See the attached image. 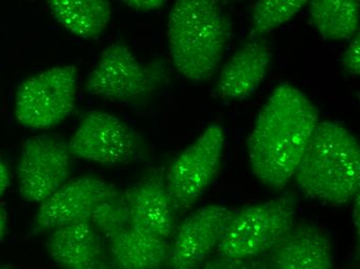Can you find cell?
Listing matches in <instances>:
<instances>
[{"instance_id":"6da1fadb","label":"cell","mask_w":360,"mask_h":269,"mask_svg":"<svg viewBox=\"0 0 360 269\" xmlns=\"http://www.w3.org/2000/svg\"><path fill=\"white\" fill-rule=\"evenodd\" d=\"M319 122L317 109L300 89L284 83L261 109L248 142L252 174L270 189L288 185Z\"/></svg>"},{"instance_id":"9c48e42d","label":"cell","mask_w":360,"mask_h":269,"mask_svg":"<svg viewBox=\"0 0 360 269\" xmlns=\"http://www.w3.org/2000/svg\"><path fill=\"white\" fill-rule=\"evenodd\" d=\"M72 157L98 165H127L137 159L139 141L117 116L91 111L83 117L69 143Z\"/></svg>"},{"instance_id":"9a60e30c","label":"cell","mask_w":360,"mask_h":269,"mask_svg":"<svg viewBox=\"0 0 360 269\" xmlns=\"http://www.w3.org/2000/svg\"><path fill=\"white\" fill-rule=\"evenodd\" d=\"M102 237L90 223L67 225L52 230L48 240V251L60 268H108L110 264Z\"/></svg>"},{"instance_id":"ba28073f","label":"cell","mask_w":360,"mask_h":269,"mask_svg":"<svg viewBox=\"0 0 360 269\" xmlns=\"http://www.w3.org/2000/svg\"><path fill=\"white\" fill-rule=\"evenodd\" d=\"M69 145L50 135L28 138L21 148L18 169L20 196L41 203L69 181L72 170Z\"/></svg>"},{"instance_id":"ffe728a7","label":"cell","mask_w":360,"mask_h":269,"mask_svg":"<svg viewBox=\"0 0 360 269\" xmlns=\"http://www.w3.org/2000/svg\"><path fill=\"white\" fill-rule=\"evenodd\" d=\"M309 0H258L252 14L251 38H259L287 23Z\"/></svg>"},{"instance_id":"2e32d148","label":"cell","mask_w":360,"mask_h":269,"mask_svg":"<svg viewBox=\"0 0 360 269\" xmlns=\"http://www.w3.org/2000/svg\"><path fill=\"white\" fill-rule=\"evenodd\" d=\"M111 264L122 269H157L168 265L170 244L135 227H127L109 240Z\"/></svg>"},{"instance_id":"5b68a950","label":"cell","mask_w":360,"mask_h":269,"mask_svg":"<svg viewBox=\"0 0 360 269\" xmlns=\"http://www.w3.org/2000/svg\"><path fill=\"white\" fill-rule=\"evenodd\" d=\"M78 72L72 65H57L26 79L15 98V116L24 128L47 130L74 111Z\"/></svg>"},{"instance_id":"277c9868","label":"cell","mask_w":360,"mask_h":269,"mask_svg":"<svg viewBox=\"0 0 360 269\" xmlns=\"http://www.w3.org/2000/svg\"><path fill=\"white\" fill-rule=\"evenodd\" d=\"M296 201L290 196L256 203L235 211L217 248V256L257 259L295 223Z\"/></svg>"},{"instance_id":"44dd1931","label":"cell","mask_w":360,"mask_h":269,"mask_svg":"<svg viewBox=\"0 0 360 269\" xmlns=\"http://www.w3.org/2000/svg\"><path fill=\"white\" fill-rule=\"evenodd\" d=\"M204 268L217 269H257L260 268L258 259H236V258H224L217 256L210 260H205Z\"/></svg>"},{"instance_id":"3957f363","label":"cell","mask_w":360,"mask_h":269,"mask_svg":"<svg viewBox=\"0 0 360 269\" xmlns=\"http://www.w3.org/2000/svg\"><path fill=\"white\" fill-rule=\"evenodd\" d=\"M231 36L221 0H176L168 18L171 58L180 75L204 82L216 73Z\"/></svg>"},{"instance_id":"603a6c76","label":"cell","mask_w":360,"mask_h":269,"mask_svg":"<svg viewBox=\"0 0 360 269\" xmlns=\"http://www.w3.org/2000/svg\"><path fill=\"white\" fill-rule=\"evenodd\" d=\"M127 6L139 12H148L161 8L167 0H124Z\"/></svg>"},{"instance_id":"484cf974","label":"cell","mask_w":360,"mask_h":269,"mask_svg":"<svg viewBox=\"0 0 360 269\" xmlns=\"http://www.w3.org/2000/svg\"><path fill=\"white\" fill-rule=\"evenodd\" d=\"M8 229V218H6V211L0 206V240L4 237Z\"/></svg>"},{"instance_id":"8fae6325","label":"cell","mask_w":360,"mask_h":269,"mask_svg":"<svg viewBox=\"0 0 360 269\" xmlns=\"http://www.w3.org/2000/svg\"><path fill=\"white\" fill-rule=\"evenodd\" d=\"M111 185L94 175L69 179L39 203L32 231L41 233L67 225L90 223L94 207Z\"/></svg>"},{"instance_id":"4fadbf2b","label":"cell","mask_w":360,"mask_h":269,"mask_svg":"<svg viewBox=\"0 0 360 269\" xmlns=\"http://www.w3.org/2000/svg\"><path fill=\"white\" fill-rule=\"evenodd\" d=\"M124 195L129 206V225L169 240L174 231L175 209L164 175L160 171L150 172L124 191Z\"/></svg>"},{"instance_id":"cb8c5ba5","label":"cell","mask_w":360,"mask_h":269,"mask_svg":"<svg viewBox=\"0 0 360 269\" xmlns=\"http://www.w3.org/2000/svg\"><path fill=\"white\" fill-rule=\"evenodd\" d=\"M8 185H10V172L6 164L0 159V197L6 191Z\"/></svg>"},{"instance_id":"5bb4252c","label":"cell","mask_w":360,"mask_h":269,"mask_svg":"<svg viewBox=\"0 0 360 269\" xmlns=\"http://www.w3.org/2000/svg\"><path fill=\"white\" fill-rule=\"evenodd\" d=\"M271 53L264 41L243 44L223 67L217 84L219 98L243 100L251 96L269 73Z\"/></svg>"},{"instance_id":"d4e9b609","label":"cell","mask_w":360,"mask_h":269,"mask_svg":"<svg viewBox=\"0 0 360 269\" xmlns=\"http://www.w3.org/2000/svg\"><path fill=\"white\" fill-rule=\"evenodd\" d=\"M353 201H354V209H353V224H354L357 234H359V195Z\"/></svg>"},{"instance_id":"ac0fdd59","label":"cell","mask_w":360,"mask_h":269,"mask_svg":"<svg viewBox=\"0 0 360 269\" xmlns=\"http://www.w3.org/2000/svg\"><path fill=\"white\" fill-rule=\"evenodd\" d=\"M359 0H309V16L323 38L351 39L359 27Z\"/></svg>"},{"instance_id":"8992f818","label":"cell","mask_w":360,"mask_h":269,"mask_svg":"<svg viewBox=\"0 0 360 269\" xmlns=\"http://www.w3.org/2000/svg\"><path fill=\"white\" fill-rule=\"evenodd\" d=\"M164 78L162 63L145 65L126 46L112 44L102 52L89 74L86 91L113 102H139L153 95Z\"/></svg>"},{"instance_id":"7a4b0ae2","label":"cell","mask_w":360,"mask_h":269,"mask_svg":"<svg viewBox=\"0 0 360 269\" xmlns=\"http://www.w3.org/2000/svg\"><path fill=\"white\" fill-rule=\"evenodd\" d=\"M294 177L309 198L333 205L352 202L360 189L359 141L342 124L318 122Z\"/></svg>"},{"instance_id":"52a82bcc","label":"cell","mask_w":360,"mask_h":269,"mask_svg":"<svg viewBox=\"0 0 360 269\" xmlns=\"http://www.w3.org/2000/svg\"><path fill=\"white\" fill-rule=\"evenodd\" d=\"M223 126L212 124L176 157L166 177L167 190L175 211H186L214 183L225 150Z\"/></svg>"},{"instance_id":"d6986e66","label":"cell","mask_w":360,"mask_h":269,"mask_svg":"<svg viewBox=\"0 0 360 269\" xmlns=\"http://www.w3.org/2000/svg\"><path fill=\"white\" fill-rule=\"evenodd\" d=\"M90 224L108 240L129 227V212L124 191L112 185L94 207Z\"/></svg>"},{"instance_id":"30bf717a","label":"cell","mask_w":360,"mask_h":269,"mask_svg":"<svg viewBox=\"0 0 360 269\" xmlns=\"http://www.w3.org/2000/svg\"><path fill=\"white\" fill-rule=\"evenodd\" d=\"M236 209L210 204L197 209L180 224L170 244L168 266L199 268L216 251Z\"/></svg>"},{"instance_id":"e0dca14e","label":"cell","mask_w":360,"mask_h":269,"mask_svg":"<svg viewBox=\"0 0 360 269\" xmlns=\"http://www.w3.org/2000/svg\"><path fill=\"white\" fill-rule=\"evenodd\" d=\"M48 4L61 27L79 38H98L111 20L110 0H48Z\"/></svg>"},{"instance_id":"7402d4cb","label":"cell","mask_w":360,"mask_h":269,"mask_svg":"<svg viewBox=\"0 0 360 269\" xmlns=\"http://www.w3.org/2000/svg\"><path fill=\"white\" fill-rule=\"evenodd\" d=\"M342 67L350 75L359 76L360 74V36L355 34L351 39L342 59Z\"/></svg>"},{"instance_id":"7c38bea8","label":"cell","mask_w":360,"mask_h":269,"mask_svg":"<svg viewBox=\"0 0 360 269\" xmlns=\"http://www.w3.org/2000/svg\"><path fill=\"white\" fill-rule=\"evenodd\" d=\"M257 259L261 269H331L335 265L330 238L309 223L294 224L271 250Z\"/></svg>"}]
</instances>
